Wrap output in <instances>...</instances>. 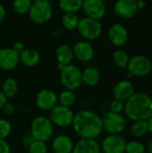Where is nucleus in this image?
Instances as JSON below:
<instances>
[{"instance_id": "f257e3e1", "label": "nucleus", "mask_w": 152, "mask_h": 153, "mask_svg": "<svg viewBox=\"0 0 152 153\" xmlns=\"http://www.w3.org/2000/svg\"><path fill=\"white\" fill-rule=\"evenodd\" d=\"M72 126L75 134L84 139H96L103 131L101 117L90 109H82L74 114Z\"/></svg>"}, {"instance_id": "f03ea898", "label": "nucleus", "mask_w": 152, "mask_h": 153, "mask_svg": "<svg viewBox=\"0 0 152 153\" xmlns=\"http://www.w3.org/2000/svg\"><path fill=\"white\" fill-rule=\"evenodd\" d=\"M124 112L132 121L147 120L152 115L151 96L144 92H135L125 102Z\"/></svg>"}, {"instance_id": "7ed1b4c3", "label": "nucleus", "mask_w": 152, "mask_h": 153, "mask_svg": "<svg viewBox=\"0 0 152 153\" xmlns=\"http://www.w3.org/2000/svg\"><path fill=\"white\" fill-rule=\"evenodd\" d=\"M54 134V125L48 117L39 116L33 118L30 124V135L34 140L47 142Z\"/></svg>"}, {"instance_id": "20e7f679", "label": "nucleus", "mask_w": 152, "mask_h": 153, "mask_svg": "<svg viewBox=\"0 0 152 153\" xmlns=\"http://www.w3.org/2000/svg\"><path fill=\"white\" fill-rule=\"evenodd\" d=\"M60 71V81L65 89L75 91L82 86V71L77 65L70 64Z\"/></svg>"}, {"instance_id": "39448f33", "label": "nucleus", "mask_w": 152, "mask_h": 153, "mask_svg": "<svg viewBox=\"0 0 152 153\" xmlns=\"http://www.w3.org/2000/svg\"><path fill=\"white\" fill-rule=\"evenodd\" d=\"M28 13L30 19L33 22L37 24H42L49 21L52 17L53 7L50 2L46 0H39L32 3Z\"/></svg>"}, {"instance_id": "423d86ee", "label": "nucleus", "mask_w": 152, "mask_h": 153, "mask_svg": "<svg viewBox=\"0 0 152 153\" xmlns=\"http://www.w3.org/2000/svg\"><path fill=\"white\" fill-rule=\"evenodd\" d=\"M101 118L103 130L108 134H121L126 127V119L121 113L108 111Z\"/></svg>"}, {"instance_id": "0eeeda50", "label": "nucleus", "mask_w": 152, "mask_h": 153, "mask_svg": "<svg viewBox=\"0 0 152 153\" xmlns=\"http://www.w3.org/2000/svg\"><path fill=\"white\" fill-rule=\"evenodd\" d=\"M80 35L88 40H94L98 39L102 33V25L98 20L89 17L80 19L77 29Z\"/></svg>"}, {"instance_id": "6e6552de", "label": "nucleus", "mask_w": 152, "mask_h": 153, "mask_svg": "<svg viewBox=\"0 0 152 153\" xmlns=\"http://www.w3.org/2000/svg\"><path fill=\"white\" fill-rule=\"evenodd\" d=\"M74 113L70 108L56 104L49 112V119L57 127H68L72 126Z\"/></svg>"}, {"instance_id": "1a4fd4ad", "label": "nucleus", "mask_w": 152, "mask_h": 153, "mask_svg": "<svg viewBox=\"0 0 152 153\" xmlns=\"http://www.w3.org/2000/svg\"><path fill=\"white\" fill-rule=\"evenodd\" d=\"M126 68L132 76L143 77L151 73L152 63L151 59L147 56L142 55H136L129 59Z\"/></svg>"}, {"instance_id": "9d476101", "label": "nucleus", "mask_w": 152, "mask_h": 153, "mask_svg": "<svg viewBox=\"0 0 152 153\" xmlns=\"http://www.w3.org/2000/svg\"><path fill=\"white\" fill-rule=\"evenodd\" d=\"M125 139L120 134H108L101 143L100 149L103 153H125Z\"/></svg>"}, {"instance_id": "9b49d317", "label": "nucleus", "mask_w": 152, "mask_h": 153, "mask_svg": "<svg viewBox=\"0 0 152 153\" xmlns=\"http://www.w3.org/2000/svg\"><path fill=\"white\" fill-rule=\"evenodd\" d=\"M82 9L86 17L98 21L104 17L107 11L104 0H82Z\"/></svg>"}, {"instance_id": "f8f14e48", "label": "nucleus", "mask_w": 152, "mask_h": 153, "mask_svg": "<svg viewBox=\"0 0 152 153\" xmlns=\"http://www.w3.org/2000/svg\"><path fill=\"white\" fill-rule=\"evenodd\" d=\"M35 102L40 110L50 111L57 104V95L50 89H42L37 93Z\"/></svg>"}, {"instance_id": "ddd939ff", "label": "nucleus", "mask_w": 152, "mask_h": 153, "mask_svg": "<svg viewBox=\"0 0 152 153\" xmlns=\"http://www.w3.org/2000/svg\"><path fill=\"white\" fill-rule=\"evenodd\" d=\"M139 7L136 0H117L114 4L115 13L123 19H131L136 15Z\"/></svg>"}, {"instance_id": "4468645a", "label": "nucleus", "mask_w": 152, "mask_h": 153, "mask_svg": "<svg viewBox=\"0 0 152 153\" xmlns=\"http://www.w3.org/2000/svg\"><path fill=\"white\" fill-rule=\"evenodd\" d=\"M19 62V54L12 48H0V69L4 71H12L17 67Z\"/></svg>"}, {"instance_id": "2eb2a0df", "label": "nucleus", "mask_w": 152, "mask_h": 153, "mask_svg": "<svg viewBox=\"0 0 152 153\" xmlns=\"http://www.w3.org/2000/svg\"><path fill=\"white\" fill-rule=\"evenodd\" d=\"M73 52L74 58L82 63L90 62L94 57V48L87 40L77 42L73 48Z\"/></svg>"}, {"instance_id": "dca6fc26", "label": "nucleus", "mask_w": 152, "mask_h": 153, "mask_svg": "<svg viewBox=\"0 0 152 153\" xmlns=\"http://www.w3.org/2000/svg\"><path fill=\"white\" fill-rule=\"evenodd\" d=\"M135 93V88L132 82L129 80L119 81L113 88L114 99H117L125 102Z\"/></svg>"}, {"instance_id": "f3484780", "label": "nucleus", "mask_w": 152, "mask_h": 153, "mask_svg": "<svg viewBox=\"0 0 152 153\" xmlns=\"http://www.w3.org/2000/svg\"><path fill=\"white\" fill-rule=\"evenodd\" d=\"M108 39L114 46L122 47L128 40V31L124 25L115 23L108 30Z\"/></svg>"}, {"instance_id": "a211bd4d", "label": "nucleus", "mask_w": 152, "mask_h": 153, "mask_svg": "<svg viewBox=\"0 0 152 153\" xmlns=\"http://www.w3.org/2000/svg\"><path fill=\"white\" fill-rule=\"evenodd\" d=\"M72 153H101L100 144L96 139L81 138L73 145Z\"/></svg>"}, {"instance_id": "6ab92c4d", "label": "nucleus", "mask_w": 152, "mask_h": 153, "mask_svg": "<svg viewBox=\"0 0 152 153\" xmlns=\"http://www.w3.org/2000/svg\"><path fill=\"white\" fill-rule=\"evenodd\" d=\"M73 145V141L69 135L59 134L52 142V150L54 153H72Z\"/></svg>"}, {"instance_id": "aec40b11", "label": "nucleus", "mask_w": 152, "mask_h": 153, "mask_svg": "<svg viewBox=\"0 0 152 153\" xmlns=\"http://www.w3.org/2000/svg\"><path fill=\"white\" fill-rule=\"evenodd\" d=\"M56 57L58 62V67L62 70L65 65L72 64V61L74 58L73 48L67 44L58 46L56 49Z\"/></svg>"}, {"instance_id": "412c9836", "label": "nucleus", "mask_w": 152, "mask_h": 153, "mask_svg": "<svg viewBox=\"0 0 152 153\" xmlns=\"http://www.w3.org/2000/svg\"><path fill=\"white\" fill-rule=\"evenodd\" d=\"M82 84L88 87L96 86L100 81V72L95 66H88L82 71Z\"/></svg>"}, {"instance_id": "4be33fe9", "label": "nucleus", "mask_w": 152, "mask_h": 153, "mask_svg": "<svg viewBox=\"0 0 152 153\" xmlns=\"http://www.w3.org/2000/svg\"><path fill=\"white\" fill-rule=\"evenodd\" d=\"M19 59L23 65L27 67H33L39 64L40 60V55L33 48H25L19 55Z\"/></svg>"}, {"instance_id": "5701e85b", "label": "nucleus", "mask_w": 152, "mask_h": 153, "mask_svg": "<svg viewBox=\"0 0 152 153\" xmlns=\"http://www.w3.org/2000/svg\"><path fill=\"white\" fill-rule=\"evenodd\" d=\"M18 90H19V84L14 78L12 77L6 78L2 83L1 91L6 97V99L13 98L17 94Z\"/></svg>"}, {"instance_id": "b1692460", "label": "nucleus", "mask_w": 152, "mask_h": 153, "mask_svg": "<svg viewBox=\"0 0 152 153\" xmlns=\"http://www.w3.org/2000/svg\"><path fill=\"white\" fill-rule=\"evenodd\" d=\"M149 133L147 120L133 121L130 127V134L134 138H142Z\"/></svg>"}, {"instance_id": "393cba45", "label": "nucleus", "mask_w": 152, "mask_h": 153, "mask_svg": "<svg viewBox=\"0 0 152 153\" xmlns=\"http://www.w3.org/2000/svg\"><path fill=\"white\" fill-rule=\"evenodd\" d=\"M82 0H59V7L65 13H76L82 9Z\"/></svg>"}, {"instance_id": "a878e982", "label": "nucleus", "mask_w": 152, "mask_h": 153, "mask_svg": "<svg viewBox=\"0 0 152 153\" xmlns=\"http://www.w3.org/2000/svg\"><path fill=\"white\" fill-rule=\"evenodd\" d=\"M57 100L59 101V104L67 108L72 107L75 100H76V95L74 91L65 89L63 91L60 92L59 96L57 97Z\"/></svg>"}, {"instance_id": "bb28decb", "label": "nucleus", "mask_w": 152, "mask_h": 153, "mask_svg": "<svg viewBox=\"0 0 152 153\" xmlns=\"http://www.w3.org/2000/svg\"><path fill=\"white\" fill-rule=\"evenodd\" d=\"M80 19L78 18L76 13H66L62 16L61 19V23L63 27L67 30H73L77 29L78 23H79Z\"/></svg>"}, {"instance_id": "cd10ccee", "label": "nucleus", "mask_w": 152, "mask_h": 153, "mask_svg": "<svg viewBox=\"0 0 152 153\" xmlns=\"http://www.w3.org/2000/svg\"><path fill=\"white\" fill-rule=\"evenodd\" d=\"M113 62L114 64L121 69H125L127 67L128 62H129V56L126 53V51L122 49H117L113 53Z\"/></svg>"}, {"instance_id": "c85d7f7f", "label": "nucleus", "mask_w": 152, "mask_h": 153, "mask_svg": "<svg viewBox=\"0 0 152 153\" xmlns=\"http://www.w3.org/2000/svg\"><path fill=\"white\" fill-rule=\"evenodd\" d=\"M32 2L30 0H14L13 2V10L17 14H25L28 13Z\"/></svg>"}, {"instance_id": "c756f323", "label": "nucleus", "mask_w": 152, "mask_h": 153, "mask_svg": "<svg viewBox=\"0 0 152 153\" xmlns=\"http://www.w3.org/2000/svg\"><path fill=\"white\" fill-rule=\"evenodd\" d=\"M145 145L140 141L133 140L126 143L125 153H145Z\"/></svg>"}, {"instance_id": "7c9ffc66", "label": "nucleus", "mask_w": 152, "mask_h": 153, "mask_svg": "<svg viewBox=\"0 0 152 153\" xmlns=\"http://www.w3.org/2000/svg\"><path fill=\"white\" fill-rule=\"evenodd\" d=\"M29 153H47L48 149L46 142L33 140L28 146Z\"/></svg>"}, {"instance_id": "2f4dec72", "label": "nucleus", "mask_w": 152, "mask_h": 153, "mask_svg": "<svg viewBox=\"0 0 152 153\" xmlns=\"http://www.w3.org/2000/svg\"><path fill=\"white\" fill-rule=\"evenodd\" d=\"M12 124L7 119H0V139L5 140L12 132Z\"/></svg>"}, {"instance_id": "473e14b6", "label": "nucleus", "mask_w": 152, "mask_h": 153, "mask_svg": "<svg viewBox=\"0 0 152 153\" xmlns=\"http://www.w3.org/2000/svg\"><path fill=\"white\" fill-rule=\"evenodd\" d=\"M125 108V102L117 99H114L109 104V111L113 113H122Z\"/></svg>"}, {"instance_id": "72a5a7b5", "label": "nucleus", "mask_w": 152, "mask_h": 153, "mask_svg": "<svg viewBox=\"0 0 152 153\" xmlns=\"http://www.w3.org/2000/svg\"><path fill=\"white\" fill-rule=\"evenodd\" d=\"M2 110H3V112H4L5 115L11 116V115H13V112H14V107H13V104H11V103H9V102H6V103L4 105V107L2 108Z\"/></svg>"}, {"instance_id": "f704fd0d", "label": "nucleus", "mask_w": 152, "mask_h": 153, "mask_svg": "<svg viewBox=\"0 0 152 153\" xmlns=\"http://www.w3.org/2000/svg\"><path fill=\"white\" fill-rule=\"evenodd\" d=\"M0 153H11V148L5 140L0 139Z\"/></svg>"}, {"instance_id": "c9c22d12", "label": "nucleus", "mask_w": 152, "mask_h": 153, "mask_svg": "<svg viewBox=\"0 0 152 153\" xmlns=\"http://www.w3.org/2000/svg\"><path fill=\"white\" fill-rule=\"evenodd\" d=\"M17 54H21L24 49H25V48H24V45L22 43V42H16V43H14L13 44V48H12Z\"/></svg>"}, {"instance_id": "e433bc0d", "label": "nucleus", "mask_w": 152, "mask_h": 153, "mask_svg": "<svg viewBox=\"0 0 152 153\" xmlns=\"http://www.w3.org/2000/svg\"><path fill=\"white\" fill-rule=\"evenodd\" d=\"M5 15H6V11H5V8L4 7L3 4H0V24L3 22V21L4 20L5 18Z\"/></svg>"}, {"instance_id": "4c0bfd02", "label": "nucleus", "mask_w": 152, "mask_h": 153, "mask_svg": "<svg viewBox=\"0 0 152 153\" xmlns=\"http://www.w3.org/2000/svg\"><path fill=\"white\" fill-rule=\"evenodd\" d=\"M7 102V99H6V97L4 95V93L1 91V90H0V110L2 109V108L4 107V105Z\"/></svg>"}, {"instance_id": "58836bf2", "label": "nucleus", "mask_w": 152, "mask_h": 153, "mask_svg": "<svg viewBox=\"0 0 152 153\" xmlns=\"http://www.w3.org/2000/svg\"><path fill=\"white\" fill-rule=\"evenodd\" d=\"M147 123H148V127H149V133L152 134V115L147 119Z\"/></svg>"}, {"instance_id": "ea45409f", "label": "nucleus", "mask_w": 152, "mask_h": 153, "mask_svg": "<svg viewBox=\"0 0 152 153\" xmlns=\"http://www.w3.org/2000/svg\"><path fill=\"white\" fill-rule=\"evenodd\" d=\"M137 4H138L139 8H143L145 6V2L143 0H139V1H137Z\"/></svg>"}, {"instance_id": "a19ab883", "label": "nucleus", "mask_w": 152, "mask_h": 153, "mask_svg": "<svg viewBox=\"0 0 152 153\" xmlns=\"http://www.w3.org/2000/svg\"><path fill=\"white\" fill-rule=\"evenodd\" d=\"M147 149H148V152L150 153H152V141H151L148 145H147Z\"/></svg>"}, {"instance_id": "79ce46f5", "label": "nucleus", "mask_w": 152, "mask_h": 153, "mask_svg": "<svg viewBox=\"0 0 152 153\" xmlns=\"http://www.w3.org/2000/svg\"><path fill=\"white\" fill-rule=\"evenodd\" d=\"M46 1H47V2H54V1H56V0H46Z\"/></svg>"}, {"instance_id": "37998d69", "label": "nucleus", "mask_w": 152, "mask_h": 153, "mask_svg": "<svg viewBox=\"0 0 152 153\" xmlns=\"http://www.w3.org/2000/svg\"><path fill=\"white\" fill-rule=\"evenodd\" d=\"M30 1H31L32 3H34V2H37V1H39V0H30Z\"/></svg>"}, {"instance_id": "c03bdc74", "label": "nucleus", "mask_w": 152, "mask_h": 153, "mask_svg": "<svg viewBox=\"0 0 152 153\" xmlns=\"http://www.w3.org/2000/svg\"><path fill=\"white\" fill-rule=\"evenodd\" d=\"M151 101H152V95L151 96Z\"/></svg>"}, {"instance_id": "a18cd8bd", "label": "nucleus", "mask_w": 152, "mask_h": 153, "mask_svg": "<svg viewBox=\"0 0 152 153\" xmlns=\"http://www.w3.org/2000/svg\"><path fill=\"white\" fill-rule=\"evenodd\" d=\"M151 1H152V0H151Z\"/></svg>"}]
</instances>
